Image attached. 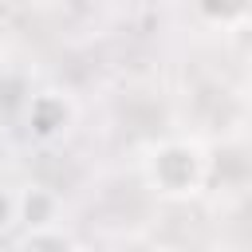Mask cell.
<instances>
[{"instance_id": "obj_1", "label": "cell", "mask_w": 252, "mask_h": 252, "mask_svg": "<svg viewBox=\"0 0 252 252\" xmlns=\"http://www.w3.org/2000/svg\"><path fill=\"white\" fill-rule=\"evenodd\" d=\"M201 177V158L193 146H161L154 158V181L169 193H189Z\"/></svg>"}]
</instances>
